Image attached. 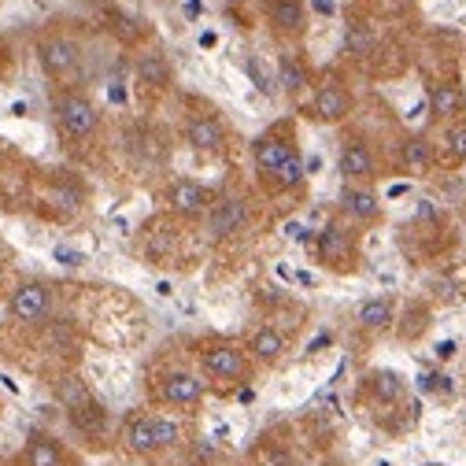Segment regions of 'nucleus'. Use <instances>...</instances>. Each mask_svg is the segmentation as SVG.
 <instances>
[{"label":"nucleus","mask_w":466,"mask_h":466,"mask_svg":"<svg viewBox=\"0 0 466 466\" xmlns=\"http://www.w3.org/2000/svg\"><path fill=\"white\" fill-rule=\"evenodd\" d=\"M430 163H433V145H430V137L415 134V137L403 141V167H407V170H426Z\"/></svg>","instance_id":"obj_24"},{"label":"nucleus","mask_w":466,"mask_h":466,"mask_svg":"<svg viewBox=\"0 0 466 466\" xmlns=\"http://www.w3.org/2000/svg\"><path fill=\"white\" fill-rule=\"evenodd\" d=\"M222 5H245V0H222Z\"/></svg>","instance_id":"obj_34"},{"label":"nucleus","mask_w":466,"mask_h":466,"mask_svg":"<svg viewBox=\"0 0 466 466\" xmlns=\"http://www.w3.org/2000/svg\"><path fill=\"white\" fill-rule=\"evenodd\" d=\"M319 259L326 267H333V270H352V263H356V238L344 226L329 222L319 233Z\"/></svg>","instance_id":"obj_5"},{"label":"nucleus","mask_w":466,"mask_h":466,"mask_svg":"<svg viewBox=\"0 0 466 466\" xmlns=\"http://www.w3.org/2000/svg\"><path fill=\"white\" fill-rule=\"evenodd\" d=\"M245 222H248V204L238 200V197H222L208 211V238L226 241V238H233V233H241Z\"/></svg>","instance_id":"obj_4"},{"label":"nucleus","mask_w":466,"mask_h":466,"mask_svg":"<svg viewBox=\"0 0 466 466\" xmlns=\"http://www.w3.org/2000/svg\"><path fill=\"white\" fill-rule=\"evenodd\" d=\"M200 367L215 381H241V378H248V356L241 352L238 344H226V340L204 348V352H200Z\"/></svg>","instance_id":"obj_2"},{"label":"nucleus","mask_w":466,"mask_h":466,"mask_svg":"<svg viewBox=\"0 0 466 466\" xmlns=\"http://www.w3.org/2000/svg\"><path fill=\"white\" fill-rule=\"evenodd\" d=\"M186 141L193 152H218L226 145V130L218 119H211V115H193L186 123Z\"/></svg>","instance_id":"obj_14"},{"label":"nucleus","mask_w":466,"mask_h":466,"mask_svg":"<svg viewBox=\"0 0 466 466\" xmlns=\"http://www.w3.org/2000/svg\"><path fill=\"white\" fill-rule=\"evenodd\" d=\"M466 107V96H462V86L455 82V78H448V82H437L433 86V93H430V111H433V119H441V123H459V111Z\"/></svg>","instance_id":"obj_15"},{"label":"nucleus","mask_w":466,"mask_h":466,"mask_svg":"<svg viewBox=\"0 0 466 466\" xmlns=\"http://www.w3.org/2000/svg\"><path fill=\"white\" fill-rule=\"evenodd\" d=\"M37 60H41V71L56 82H64L78 71V60H82V48L71 41V37H45L37 45Z\"/></svg>","instance_id":"obj_3"},{"label":"nucleus","mask_w":466,"mask_h":466,"mask_svg":"<svg viewBox=\"0 0 466 466\" xmlns=\"http://www.w3.org/2000/svg\"><path fill=\"white\" fill-rule=\"evenodd\" d=\"M137 78L148 89H167L170 86V64H167V56H159V52L137 56Z\"/></svg>","instance_id":"obj_21"},{"label":"nucleus","mask_w":466,"mask_h":466,"mask_svg":"<svg viewBox=\"0 0 466 466\" xmlns=\"http://www.w3.org/2000/svg\"><path fill=\"white\" fill-rule=\"evenodd\" d=\"M56 400L67 407V415H78V411H86L89 403H96L93 392H89V385L78 374H67V378L56 381Z\"/></svg>","instance_id":"obj_18"},{"label":"nucleus","mask_w":466,"mask_h":466,"mask_svg":"<svg viewBox=\"0 0 466 466\" xmlns=\"http://www.w3.org/2000/svg\"><path fill=\"white\" fill-rule=\"evenodd\" d=\"M48 200H52V204H60L64 211H75V208L82 204V193H78V189L60 186V189H52V193H48Z\"/></svg>","instance_id":"obj_31"},{"label":"nucleus","mask_w":466,"mask_h":466,"mask_svg":"<svg viewBox=\"0 0 466 466\" xmlns=\"http://www.w3.org/2000/svg\"><path fill=\"white\" fill-rule=\"evenodd\" d=\"M245 71H248V78L259 86V93H274V86H270V78H267V71H263V64L256 60V56H248V60H245Z\"/></svg>","instance_id":"obj_30"},{"label":"nucleus","mask_w":466,"mask_h":466,"mask_svg":"<svg viewBox=\"0 0 466 466\" xmlns=\"http://www.w3.org/2000/svg\"><path fill=\"white\" fill-rule=\"evenodd\" d=\"M56 123L71 141H86L96 134V107L82 93H60L56 96Z\"/></svg>","instance_id":"obj_1"},{"label":"nucleus","mask_w":466,"mask_h":466,"mask_svg":"<svg viewBox=\"0 0 466 466\" xmlns=\"http://www.w3.org/2000/svg\"><path fill=\"white\" fill-rule=\"evenodd\" d=\"M340 211L356 222H378L381 218V200L367 186H344L340 189Z\"/></svg>","instance_id":"obj_12"},{"label":"nucleus","mask_w":466,"mask_h":466,"mask_svg":"<svg viewBox=\"0 0 466 466\" xmlns=\"http://www.w3.org/2000/svg\"><path fill=\"white\" fill-rule=\"evenodd\" d=\"M419 389H422L426 396H444V392H451L455 385H451V378L441 374V370H422V374H419Z\"/></svg>","instance_id":"obj_28"},{"label":"nucleus","mask_w":466,"mask_h":466,"mask_svg":"<svg viewBox=\"0 0 466 466\" xmlns=\"http://www.w3.org/2000/svg\"><path fill=\"white\" fill-rule=\"evenodd\" d=\"M159 400L174 407H197L204 400V381L189 370H170L159 378Z\"/></svg>","instance_id":"obj_9"},{"label":"nucleus","mask_w":466,"mask_h":466,"mask_svg":"<svg viewBox=\"0 0 466 466\" xmlns=\"http://www.w3.org/2000/svg\"><path fill=\"white\" fill-rule=\"evenodd\" d=\"M285 348H289L285 333H278L274 326H263V329H256V333H252L248 352H252L259 363H278V360L285 356Z\"/></svg>","instance_id":"obj_20"},{"label":"nucleus","mask_w":466,"mask_h":466,"mask_svg":"<svg viewBox=\"0 0 466 466\" xmlns=\"http://www.w3.org/2000/svg\"><path fill=\"white\" fill-rule=\"evenodd\" d=\"M344 45H348V52H352V56H367L374 37H370V30L363 23H352V26H348V34H344Z\"/></svg>","instance_id":"obj_27"},{"label":"nucleus","mask_w":466,"mask_h":466,"mask_svg":"<svg viewBox=\"0 0 466 466\" xmlns=\"http://www.w3.org/2000/svg\"><path fill=\"white\" fill-rule=\"evenodd\" d=\"M267 19L278 34L297 37L308 26V12H304V0H267Z\"/></svg>","instance_id":"obj_13"},{"label":"nucleus","mask_w":466,"mask_h":466,"mask_svg":"<svg viewBox=\"0 0 466 466\" xmlns=\"http://www.w3.org/2000/svg\"><path fill=\"white\" fill-rule=\"evenodd\" d=\"M304 178H308V167H304V159H300V152H293L289 156L274 174H270V186L278 189V193H289V189H297V186H304Z\"/></svg>","instance_id":"obj_22"},{"label":"nucleus","mask_w":466,"mask_h":466,"mask_svg":"<svg viewBox=\"0 0 466 466\" xmlns=\"http://www.w3.org/2000/svg\"><path fill=\"white\" fill-rule=\"evenodd\" d=\"M444 152H448V163H462V159H466V119H459V123L448 130Z\"/></svg>","instance_id":"obj_26"},{"label":"nucleus","mask_w":466,"mask_h":466,"mask_svg":"<svg viewBox=\"0 0 466 466\" xmlns=\"http://www.w3.org/2000/svg\"><path fill=\"white\" fill-rule=\"evenodd\" d=\"M8 315L19 322H41L48 315V289L41 281H23L8 297Z\"/></svg>","instance_id":"obj_10"},{"label":"nucleus","mask_w":466,"mask_h":466,"mask_svg":"<svg viewBox=\"0 0 466 466\" xmlns=\"http://www.w3.org/2000/svg\"><path fill=\"white\" fill-rule=\"evenodd\" d=\"M293 152H300L297 148V141H293V134H285V130H270V134H263L256 145H252V159H256V170L263 174V178H270V174L293 156Z\"/></svg>","instance_id":"obj_7"},{"label":"nucleus","mask_w":466,"mask_h":466,"mask_svg":"<svg viewBox=\"0 0 466 466\" xmlns=\"http://www.w3.org/2000/svg\"><path fill=\"white\" fill-rule=\"evenodd\" d=\"M156 441H159V451H163V448H174V444L182 441V430H178V422H170V419L156 415Z\"/></svg>","instance_id":"obj_29"},{"label":"nucleus","mask_w":466,"mask_h":466,"mask_svg":"<svg viewBox=\"0 0 466 466\" xmlns=\"http://www.w3.org/2000/svg\"><path fill=\"white\" fill-rule=\"evenodd\" d=\"M378 466H389V462H378Z\"/></svg>","instance_id":"obj_35"},{"label":"nucleus","mask_w":466,"mask_h":466,"mask_svg":"<svg viewBox=\"0 0 466 466\" xmlns=\"http://www.w3.org/2000/svg\"><path fill=\"white\" fill-rule=\"evenodd\" d=\"M348 111H352V93H348L340 82L319 86V93L311 100V115H315L319 123H340Z\"/></svg>","instance_id":"obj_11"},{"label":"nucleus","mask_w":466,"mask_h":466,"mask_svg":"<svg viewBox=\"0 0 466 466\" xmlns=\"http://www.w3.org/2000/svg\"><path fill=\"white\" fill-rule=\"evenodd\" d=\"M278 86L285 93H300L308 86V71H304V64L297 60L293 52H281L278 56Z\"/></svg>","instance_id":"obj_23"},{"label":"nucleus","mask_w":466,"mask_h":466,"mask_svg":"<svg viewBox=\"0 0 466 466\" xmlns=\"http://www.w3.org/2000/svg\"><path fill=\"white\" fill-rule=\"evenodd\" d=\"M123 441L134 455H156L159 451V441H156V415H137L127 422L123 430Z\"/></svg>","instance_id":"obj_16"},{"label":"nucleus","mask_w":466,"mask_h":466,"mask_svg":"<svg viewBox=\"0 0 466 466\" xmlns=\"http://www.w3.org/2000/svg\"><path fill=\"white\" fill-rule=\"evenodd\" d=\"M337 167H340L348 186H367L378 178V159H374L370 145H363V141H344Z\"/></svg>","instance_id":"obj_6"},{"label":"nucleus","mask_w":466,"mask_h":466,"mask_svg":"<svg viewBox=\"0 0 466 466\" xmlns=\"http://www.w3.org/2000/svg\"><path fill=\"white\" fill-rule=\"evenodd\" d=\"M370 392H374L378 400H385V403H396V400L407 392V385H403V378H400L396 370H374V374H370Z\"/></svg>","instance_id":"obj_25"},{"label":"nucleus","mask_w":466,"mask_h":466,"mask_svg":"<svg viewBox=\"0 0 466 466\" xmlns=\"http://www.w3.org/2000/svg\"><path fill=\"white\" fill-rule=\"evenodd\" d=\"M56 256H60V259H64L67 267H78V263H82V256H78V252H67V248H60Z\"/></svg>","instance_id":"obj_32"},{"label":"nucleus","mask_w":466,"mask_h":466,"mask_svg":"<svg viewBox=\"0 0 466 466\" xmlns=\"http://www.w3.org/2000/svg\"><path fill=\"white\" fill-rule=\"evenodd\" d=\"M23 466H67V451L52 437H30L23 451Z\"/></svg>","instance_id":"obj_17"},{"label":"nucleus","mask_w":466,"mask_h":466,"mask_svg":"<svg viewBox=\"0 0 466 466\" xmlns=\"http://www.w3.org/2000/svg\"><path fill=\"white\" fill-rule=\"evenodd\" d=\"M356 319H360V326H363V329L381 333V329H389V326H392L396 308H392V300H389V297H370V300H363V304H360Z\"/></svg>","instance_id":"obj_19"},{"label":"nucleus","mask_w":466,"mask_h":466,"mask_svg":"<svg viewBox=\"0 0 466 466\" xmlns=\"http://www.w3.org/2000/svg\"><path fill=\"white\" fill-rule=\"evenodd\" d=\"M437 356H441V360H448V356H455V344H451V340H444V344L437 348Z\"/></svg>","instance_id":"obj_33"},{"label":"nucleus","mask_w":466,"mask_h":466,"mask_svg":"<svg viewBox=\"0 0 466 466\" xmlns=\"http://www.w3.org/2000/svg\"><path fill=\"white\" fill-rule=\"evenodd\" d=\"M167 204H170L174 215L197 218V215L211 211V193L193 178H178V182H170V189H167Z\"/></svg>","instance_id":"obj_8"}]
</instances>
